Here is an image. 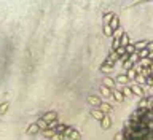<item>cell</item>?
Wrapping results in <instances>:
<instances>
[{"label": "cell", "mask_w": 153, "mask_h": 140, "mask_svg": "<svg viewBox=\"0 0 153 140\" xmlns=\"http://www.w3.org/2000/svg\"><path fill=\"white\" fill-rule=\"evenodd\" d=\"M8 107H10V102H3V104L0 105V115L5 113V111L8 110Z\"/></svg>", "instance_id": "cell-8"}, {"label": "cell", "mask_w": 153, "mask_h": 140, "mask_svg": "<svg viewBox=\"0 0 153 140\" xmlns=\"http://www.w3.org/2000/svg\"><path fill=\"white\" fill-rule=\"evenodd\" d=\"M126 81H128V77H124V75H120V77H118V83H121V85H124Z\"/></svg>", "instance_id": "cell-10"}, {"label": "cell", "mask_w": 153, "mask_h": 140, "mask_svg": "<svg viewBox=\"0 0 153 140\" xmlns=\"http://www.w3.org/2000/svg\"><path fill=\"white\" fill-rule=\"evenodd\" d=\"M88 102H89L91 105H94V107H101V104H102V100L97 99L96 96H89V97H88Z\"/></svg>", "instance_id": "cell-2"}, {"label": "cell", "mask_w": 153, "mask_h": 140, "mask_svg": "<svg viewBox=\"0 0 153 140\" xmlns=\"http://www.w3.org/2000/svg\"><path fill=\"white\" fill-rule=\"evenodd\" d=\"M41 119L46 121V123H51V121H54V119H56V113H54V111H50V113H46V115H45Z\"/></svg>", "instance_id": "cell-3"}, {"label": "cell", "mask_w": 153, "mask_h": 140, "mask_svg": "<svg viewBox=\"0 0 153 140\" xmlns=\"http://www.w3.org/2000/svg\"><path fill=\"white\" fill-rule=\"evenodd\" d=\"M38 126H37V123H34V124H30V127L27 129V134H37L38 132Z\"/></svg>", "instance_id": "cell-6"}, {"label": "cell", "mask_w": 153, "mask_h": 140, "mask_svg": "<svg viewBox=\"0 0 153 140\" xmlns=\"http://www.w3.org/2000/svg\"><path fill=\"white\" fill-rule=\"evenodd\" d=\"M129 89H131V92H134V94L142 96V89H140V86H139V85H132L131 88H129Z\"/></svg>", "instance_id": "cell-5"}, {"label": "cell", "mask_w": 153, "mask_h": 140, "mask_svg": "<svg viewBox=\"0 0 153 140\" xmlns=\"http://www.w3.org/2000/svg\"><path fill=\"white\" fill-rule=\"evenodd\" d=\"M123 94H124V96H131V89H129V88H124V89H123Z\"/></svg>", "instance_id": "cell-11"}, {"label": "cell", "mask_w": 153, "mask_h": 140, "mask_svg": "<svg viewBox=\"0 0 153 140\" xmlns=\"http://www.w3.org/2000/svg\"><path fill=\"white\" fill-rule=\"evenodd\" d=\"M99 110H102L104 113H109V111L112 110V107H110L109 104H104V102H102V104H101V107H99Z\"/></svg>", "instance_id": "cell-7"}, {"label": "cell", "mask_w": 153, "mask_h": 140, "mask_svg": "<svg viewBox=\"0 0 153 140\" xmlns=\"http://www.w3.org/2000/svg\"><path fill=\"white\" fill-rule=\"evenodd\" d=\"M101 123H102V127H104V129H109V127H110V123H112V121H110V116L105 115L104 119H102Z\"/></svg>", "instance_id": "cell-4"}, {"label": "cell", "mask_w": 153, "mask_h": 140, "mask_svg": "<svg viewBox=\"0 0 153 140\" xmlns=\"http://www.w3.org/2000/svg\"><path fill=\"white\" fill-rule=\"evenodd\" d=\"M105 115H107V113H104V111L99 110V108H94V110L91 111V116H92V118H94V119H99V121L104 119V116H105Z\"/></svg>", "instance_id": "cell-1"}, {"label": "cell", "mask_w": 153, "mask_h": 140, "mask_svg": "<svg viewBox=\"0 0 153 140\" xmlns=\"http://www.w3.org/2000/svg\"><path fill=\"white\" fill-rule=\"evenodd\" d=\"M101 92H102V94H104L105 97H110V96H112L110 89H109V88H105V86H102V88H101Z\"/></svg>", "instance_id": "cell-9"}]
</instances>
